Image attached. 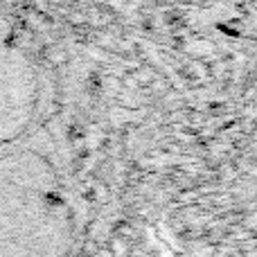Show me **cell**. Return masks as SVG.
I'll use <instances>...</instances> for the list:
<instances>
[{
    "label": "cell",
    "mask_w": 257,
    "mask_h": 257,
    "mask_svg": "<svg viewBox=\"0 0 257 257\" xmlns=\"http://www.w3.org/2000/svg\"><path fill=\"white\" fill-rule=\"evenodd\" d=\"M68 208L63 196L43 190L34 203L25 194L0 203V257H66Z\"/></svg>",
    "instance_id": "cell-1"
}]
</instances>
